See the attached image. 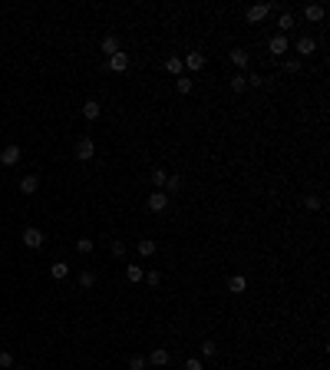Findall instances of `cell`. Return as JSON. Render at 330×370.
Returning a JSON list of instances; mask_svg holds the SVG:
<instances>
[{
  "label": "cell",
  "instance_id": "obj_33",
  "mask_svg": "<svg viewBox=\"0 0 330 370\" xmlns=\"http://www.w3.org/2000/svg\"><path fill=\"white\" fill-rule=\"evenodd\" d=\"M185 370H205V363L198 357H192V360H185Z\"/></svg>",
  "mask_w": 330,
  "mask_h": 370
},
{
  "label": "cell",
  "instance_id": "obj_3",
  "mask_svg": "<svg viewBox=\"0 0 330 370\" xmlns=\"http://www.w3.org/2000/svg\"><path fill=\"white\" fill-rule=\"evenodd\" d=\"M145 205H149V212L162 215L165 208H169V195H165V192H152V195H149V202H145Z\"/></svg>",
  "mask_w": 330,
  "mask_h": 370
},
{
  "label": "cell",
  "instance_id": "obj_22",
  "mask_svg": "<svg viewBox=\"0 0 330 370\" xmlns=\"http://www.w3.org/2000/svg\"><path fill=\"white\" fill-rule=\"evenodd\" d=\"M277 27H281V33H284V37H287V30H291V27H294V14H287V10H284V14L277 17Z\"/></svg>",
  "mask_w": 330,
  "mask_h": 370
},
{
  "label": "cell",
  "instance_id": "obj_32",
  "mask_svg": "<svg viewBox=\"0 0 330 370\" xmlns=\"http://www.w3.org/2000/svg\"><path fill=\"white\" fill-rule=\"evenodd\" d=\"M0 367H14V354L10 350H0Z\"/></svg>",
  "mask_w": 330,
  "mask_h": 370
},
{
  "label": "cell",
  "instance_id": "obj_31",
  "mask_svg": "<svg viewBox=\"0 0 330 370\" xmlns=\"http://www.w3.org/2000/svg\"><path fill=\"white\" fill-rule=\"evenodd\" d=\"M129 370H145V357H129Z\"/></svg>",
  "mask_w": 330,
  "mask_h": 370
},
{
  "label": "cell",
  "instance_id": "obj_15",
  "mask_svg": "<svg viewBox=\"0 0 330 370\" xmlns=\"http://www.w3.org/2000/svg\"><path fill=\"white\" fill-rule=\"evenodd\" d=\"M155 252H158V244L152 241V238H142V241H139V255H142V258H152Z\"/></svg>",
  "mask_w": 330,
  "mask_h": 370
},
{
  "label": "cell",
  "instance_id": "obj_36",
  "mask_svg": "<svg viewBox=\"0 0 330 370\" xmlns=\"http://www.w3.org/2000/svg\"><path fill=\"white\" fill-rule=\"evenodd\" d=\"M284 70H287V73H300V60H287V63H284Z\"/></svg>",
  "mask_w": 330,
  "mask_h": 370
},
{
  "label": "cell",
  "instance_id": "obj_25",
  "mask_svg": "<svg viewBox=\"0 0 330 370\" xmlns=\"http://www.w3.org/2000/svg\"><path fill=\"white\" fill-rule=\"evenodd\" d=\"M182 189V175H169V179H165V195H169V192H179Z\"/></svg>",
  "mask_w": 330,
  "mask_h": 370
},
{
  "label": "cell",
  "instance_id": "obj_14",
  "mask_svg": "<svg viewBox=\"0 0 330 370\" xmlns=\"http://www.w3.org/2000/svg\"><path fill=\"white\" fill-rule=\"evenodd\" d=\"M231 63H235V66H241V70H244V66L251 63V56H248V50H241V47H238V50H231Z\"/></svg>",
  "mask_w": 330,
  "mask_h": 370
},
{
  "label": "cell",
  "instance_id": "obj_17",
  "mask_svg": "<svg viewBox=\"0 0 330 370\" xmlns=\"http://www.w3.org/2000/svg\"><path fill=\"white\" fill-rule=\"evenodd\" d=\"M50 275H53L56 281H63V278L70 275V265H66V261H53V268H50Z\"/></svg>",
  "mask_w": 330,
  "mask_h": 370
},
{
  "label": "cell",
  "instance_id": "obj_19",
  "mask_svg": "<svg viewBox=\"0 0 330 370\" xmlns=\"http://www.w3.org/2000/svg\"><path fill=\"white\" fill-rule=\"evenodd\" d=\"M96 281H99V278H96L93 268H86L83 275H79V288H96Z\"/></svg>",
  "mask_w": 330,
  "mask_h": 370
},
{
  "label": "cell",
  "instance_id": "obj_4",
  "mask_svg": "<svg viewBox=\"0 0 330 370\" xmlns=\"http://www.w3.org/2000/svg\"><path fill=\"white\" fill-rule=\"evenodd\" d=\"M267 14H271V7H267V4H258V7H248V10H244V20H248V24H261Z\"/></svg>",
  "mask_w": 330,
  "mask_h": 370
},
{
  "label": "cell",
  "instance_id": "obj_20",
  "mask_svg": "<svg viewBox=\"0 0 330 370\" xmlns=\"http://www.w3.org/2000/svg\"><path fill=\"white\" fill-rule=\"evenodd\" d=\"M228 288H231V294H241L244 288H248V281H244L241 275H231V278H228Z\"/></svg>",
  "mask_w": 330,
  "mask_h": 370
},
{
  "label": "cell",
  "instance_id": "obj_8",
  "mask_svg": "<svg viewBox=\"0 0 330 370\" xmlns=\"http://www.w3.org/2000/svg\"><path fill=\"white\" fill-rule=\"evenodd\" d=\"M109 70H112V73H126V70H129V53L109 56Z\"/></svg>",
  "mask_w": 330,
  "mask_h": 370
},
{
  "label": "cell",
  "instance_id": "obj_21",
  "mask_svg": "<svg viewBox=\"0 0 330 370\" xmlns=\"http://www.w3.org/2000/svg\"><path fill=\"white\" fill-rule=\"evenodd\" d=\"M126 278H129V281H132V284H139L142 278H145V271H142L139 265H126Z\"/></svg>",
  "mask_w": 330,
  "mask_h": 370
},
{
  "label": "cell",
  "instance_id": "obj_24",
  "mask_svg": "<svg viewBox=\"0 0 330 370\" xmlns=\"http://www.w3.org/2000/svg\"><path fill=\"white\" fill-rule=\"evenodd\" d=\"M192 86H195V83H192V79H185V76L175 79V89H179L182 96H189V93H192Z\"/></svg>",
  "mask_w": 330,
  "mask_h": 370
},
{
  "label": "cell",
  "instance_id": "obj_7",
  "mask_svg": "<svg viewBox=\"0 0 330 370\" xmlns=\"http://www.w3.org/2000/svg\"><path fill=\"white\" fill-rule=\"evenodd\" d=\"M20 238H24L27 248H40V244H43V231H40V228H24Z\"/></svg>",
  "mask_w": 330,
  "mask_h": 370
},
{
  "label": "cell",
  "instance_id": "obj_10",
  "mask_svg": "<svg viewBox=\"0 0 330 370\" xmlns=\"http://www.w3.org/2000/svg\"><path fill=\"white\" fill-rule=\"evenodd\" d=\"M182 66H189V70H205V53H189L185 60H182Z\"/></svg>",
  "mask_w": 330,
  "mask_h": 370
},
{
  "label": "cell",
  "instance_id": "obj_30",
  "mask_svg": "<svg viewBox=\"0 0 330 370\" xmlns=\"http://www.w3.org/2000/svg\"><path fill=\"white\" fill-rule=\"evenodd\" d=\"M304 208H307V212H317V208H320V198H317V195H307L304 198Z\"/></svg>",
  "mask_w": 330,
  "mask_h": 370
},
{
  "label": "cell",
  "instance_id": "obj_27",
  "mask_svg": "<svg viewBox=\"0 0 330 370\" xmlns=\"http://www.w3.org/2000/svg\"><path fill=\"white\" fill-rule=\"evenodd\" d=\"M215 354H218V344H215V340H205V344H202V357L208 360V357H215Z\"/></svg>",
  "mask_w": 330,
  "mask_h": 370
},
{
  "label": "cell",
  "instance_id": "obj_5",
  "mask_svg": "<svg viewBox=\"0 0 330 370\" xmlns=\"http://www.w3.org/2000/svg\"><path fill=\"white\" fill-rule=\"evenodd\" d=\"M99 50H102L106 56H116V53H122V47H119V37H116V33H109V37H102V40H99Z\"/></svg>",
  "mask_w": 330,
  "mask_h": 370
},
{
  "label": "cell",
  "instance_id": "obj_13",
  "mask_svg": "<svg viewBox=\"0 0 330 370\" xmlns=\"http://www.w3.org/2000/svg\"><path fill=\"white\" fill-rule=\"evenodd\" d=\"M37 189H40V179H37V175H24V179H20V192H24V195H33Z\"/></svg>",
  "mask_w": 330,
  "mask_h": 370
},
{
  "label": "cell",
  "instance_id": "obj_9",
  "mask_svg": "<svg viewBox=\"0 0 330 370\" xmlns=\"http://www.w3.org/2000/svg\"><path fill=\"white\" fill-rule=\"evenodd\" d=\"M145 363H152V367H165V363H169V350H165V347H155Z\"/></svg>",
  "mask_w": 330,
  "mask_h": 370
},
{
  "label": "cell",
  "instance_id": "obj_29",
  "mask_svg": "<svg viewBox=\"0 0 330 370\" xmlns=\"http://www.w3.org/2000/svg\"><path fill=\"white\" fill-rule=\"evenodd\" d=\"M76 248H79L83 255H89V252L96 248V244H93V238H79V241H76Z\"/></svg>",
  "mask_w": 330,
  "mask_h": 370
},
{
  "label": "cell",
  "instance_id": "obj_35",
  "mask_svg": "<svg viewBox=\"0 0 330 370\" xmlns=\"http://www.w3.org/2000/svg\"><path fill=\"white\" fill-rule=\"evenodd\" d=\"M142 281H149V284H152V288H155V284H158V281H162V275H158V271H149V275L142 278Z\"/></svg>",
  "mask_w": 330,
  "mask_h": 370
},
{
  "label": "cell",
  "instance_id": "obj_6",
  "mask_svg": "<svg viewBox=\"0 0 330 370\" xmlns=\"http://www.w3.org/2000/svg\"><path fill=\"white\" fill-rule=\"evenodd\" d=\"M17 162H20V146H17V142H10L7 149L0 152V166H17Z\"/></svg>",
  "mask_w": 330,
  "mask_h": 370
},
{
  "label": "cell",
  "instance_id": "obj_37",
  "mask_svg": "<svg viewBox=\"0 0 330 370\" xmlns=\"http://www.w3.org/2000/svg\"><path fill=\"white\" fill-rule=\"evenodd\" d=\"M17 370H27V367H17Z\"/></svg>",
  "mask_w": 330,
  "mask_h": 370
},
{
  "label": "cell",
  "instance_id": "obj_12",
  "mask_svg": "<svg viewBox=\"0 0 330 370\" xmlns=\"http://www.w3.org/2000/svg\"><path fill=\"white\" fill-rule=\"evenodd\" d=\"M294 47H297V53H300V56H304V60H307V56H310V53H314V50H317V43H314V40H310V37H300L297 43H294Z\"/></svg>",
  "mask_w": 330,
  "mask_h": 370
},
{
  "label": "cell",
  "instance_id": "obj_11",
  "mask_svg": "<svg viewBox=\"0 0 330 370\" xmlns=\"http://www.w3.org/2000/svg\"><path fill=\"white\" fill-rule=\"evenodd\" d=\"M304 17L310 20V24H320V20H323V7H320V4H307V7H304Z\"/></svg>",
  "mask_w": 330,
  "mask_h": 370
},
{
  "label": "cell",
  "instance_id": "obj_26",
  "mask_svg": "<svg viewBox=\"0 0 330 370\" xmlns=\"http://www.w3.org/2000/svg\"><path fill=\"white\" fill-rule=\"evenodd\" d=\"M109 252L116 255V258H126V241H119V238H112V244H109Z\"/></svg>",
  "mask_w": 330,
  "mask_h": 370
},
{
  "label": "cell",
  "instance_id": "obj_23",
  "mask_svg": "<svg viewBox=\"0 0 330 370\" xmlns=\"http://www.w3.org/2000/svg\"><path fill=\"white\" fill-rule=\"evenodd\" d=\"M248 89V79H244V73H235L231 76V93H244Z\"/></svg>",
  "mask_w": 330,
  "mask_h": 370
},
{
  "label": "cell",
  "instance_id": "obj_18",
  "mask_svg": "<svg viewBox=\"0 0 330 370\" xmlns=\"http://www.w3.org/2000/svg\"><path fill=\"white\" fill-rule=\"evenodd\" d=\"M165 70L172 73V76H182V70H185V66H182V56H169V60H165Z\"/></svg>",
  "mask_w": 330,
  "mask_h": 370
},
{
  "label": "cell",
  "instance_id": "obj_34",
  "mask_svg": "<svg viewBox=\"0 0 330 370\" xmlns=\"http://www.w3.org/2000/svg\"><path fill=\"white\" fill-rule=\"evenodd\" d=\"M244 79H248V86H261V83H264L261 73H251V76H244Z\"/></svg>",
  "mask_w": 330,
  "mask_h": 370
},
{
  "label": "cell",
  "instance_id": "obj_16",
  "mask_svg": "<svg viewBox=\"0 0 330 370\" xmlns=\"http://www.w3.org/2000/svg\"><path fill=\"white\" fill-rule=\"evenodd\" d=\"M83 116H86L89 122H93V119H99V102H96V99H86V102H83Z\"/></svg>",
  "mask_w": 330,
  "mask_h": 370
},
{
  "label": "cell",
  "instance_id": "obj_1",
  "mask_svg": "<svg viewBox=\"0 0 330 370\" xmlns=\"http://www.w3.org/2000/svg\"><path fill=\"white\" fill-rule=\"evenodd\" d=\"M73 156H76L79 162H89V159H96V142L89 139V136L76 139V146H73Z\"/></svg>",
  "mask_w": 330,
  "mask_h": 370
},
{
  "label": "cell",
  "instance_id": "obj_2",
  "mask_svg": "<svg viewBox=\"0 0 330 370\" xmlns=\"http://www.w3.org/2000/svg\"><path fill=\"white\" fill-rule=\"evenodd\" d=\"M267 50H271V53H274V56H284V53H287V50H291V40L284 37V33H274V37L267 40Z\"/></svg>",
  "mask_w": 330,
  "mask_h": 370
},
{
  "label": "cell",
  "instance_id": "obj_28",
  "mask_svg": "<svg viewBox=\"0 0 330 370\" xmlns=\"http://www.w3.org/2000/svg\"><path fill=\"white\" fill-rule=\"evenodd\" d=\"M165 179H169L165 169H152V185H165Z\"/></svg>",
  "mask_w": 330,
  "mask_h": 370
}]
</instances>
